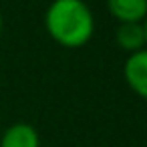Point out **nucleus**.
I'll return each instance as SVG.
<instances>
[{"instance_id": "nucleus-1", "label": "nucleus", "mask_w": 147, "mask_h": 147, "mask_svg": "<svg viewBox=\"0 0 147 147\" xmlns=\"http://www.w3.org/2000/svg\"><path fill=\"white\" fill-rule=\"evenodd\" d=\"M49 36L65 49L85 47L95 32V16L85 0H53L45 12Z\"/></svg>"}, {"instance_id": "nucleus-2", "label": "nucleus", "mask_w": 147, "mask_h": 147, "mask_svg": "<svg viewBox=\"0 0 147 147\" xmlns=\"http://www.w3.org/2000/svg\"><path fill=\"white\" fill-rule=\"evenodd\" d=\"M123 79L137 97L147 101V49L127 55L123 65Z\"/></svg>"}, {"instance_id": "nucleus-3", "label": "nucleus", "mask_w": 147, "mask_h": 147, "mask_svg": "<svg viewBox=\"0 0 147 147\" xmlns=\"http://www.w3.org/2000/svg\"><path fill=\"white\" fill-rule=\"evenodd\" d=\"M0 147H40V135L30 123L16 121L2 133Z\"/></svg>"}, {"instance_id": "nucleus-4", "label": "nucleus", "mask_w": 147, "mask_h": 147, "mask_svg": "<svg viewBox=\"0 0 147 147\" xmlns=\"http://www.w3.org/2000/svg\"><path fill=\"white\" fill-rule=\"evenodd\" d=\"M107 10L119 24H141L147 18V0H107Z\"/></svg>"}, {"instance_id": "nucleus-5", "label": "nucleus", "mask_w": 147, "mask_h": 147, "mask_svg": "<svg viewBox=\"0 0 147 147\" xmlns=\"http://www.w3.org/2000/svg\"><path fill=\"white\" fill-rule=\"evenodd\" d=\"M115 40L117 45L127 51L129 55L143 51L145 49V32H143V22H127V24H119L115 30Z\"/></svg>"}, {"instance_id": "nucleus-6", "label": "nucleus", "mask_w": 147, "mask_h": 147, "mask_svg": "<svg viewBox=\"0 0 147 147\" xmlns=\"http://www.w3.org/2000/svg\"><path fill=\"white\" fill-rule=\"evenodd\" d=\"M143 32H145V49H147V18L143 20Z\"/></svg>"}, {"instance_id": "nucleus-7", "label": "nucleus", "mask_w": 147, "mask_h": 147, "mask_svg": "<svg viewBox=\"0 0 147 147\" xmlns=\"http://www.w3.org/2000/svg\"><path fill=\"white\" fill-rule=\"evenodd\" d=\"M2 28H4V18H2V12H0V34H2Z\"/></svg>"}]
</instances>
